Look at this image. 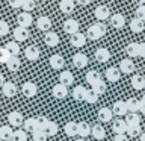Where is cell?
<instances>
[{
    "label": "cell",
    "mask_w": 145,
    "mask_h": 141,
    "mask_svg": "<svg viewBox=\"0 0 145 141\" xmlns=\"http://www.w3.org/2000/svg\"><path fill=\"white\" fill-rule=\"evenodd\" d=\"M131 86H133L135 90H142L145 88V77L142 74H135L131 77Z\"/></svg>",
    "instance_id": "cell-28"
},
{
    "label": "cell",
    "mask_w": 145,
    "mask_h": 141,
    "mask_svg": "<svg viewBox=\"0 0 145 141\" xmlns=\"http://www.w3.org/2000/svg\"><path fill=\"white\" fill-rule=\"evenodd\" d=\"M72 82H74V76H72V73L71 71H62L61 74H59V84L63 85V86H70L72 85Z\"/></svg>",
    "instance_id": "cell-16"
},
{
    "label": "cell",
    "mask_w": 145,
    "mask_h": 141,
    "mask_svg": "<svg viewBox=\"0 0 145 141\" xmlns=\"http://www.w3.org/2000/svg\"><path fill=\"white\" fill-rule=\"evenodd\" d=\"M139 141H145V132H142V134L139 135Z\"/></svg>",
    "instance_id": "cell-56"
},
{
    "label": "cell",
    "mask_w": 145,
    "mask_h": 141,
    "mask_svg": "<svg viewBox=\"0 0 145 141\" xmlns=\"http://www.w3.org/2000/svg\"><path fill=\"white\" fill-rule=\"evenodd\" d=\"M32 136H33V141H47V138H48L44 130H35L32 134Z\"/></svg>",
    "instance_id": "cell-44"
},
{
    "label": "cell",
    "mask_w": 145,
    "mask_h": 141,
    "mask_svg": "<svg viewBox=\"0 0 145 141\" xmlns=\"http://www.w3.org/2000/svg\"><path fill=\"white\" fill-rule=\"evenodd\" d=\"M36 91H38V88H36V85L33 82H24L21 85V93L24 97H35Z\"/></svg>",
    "instance_id": "cell-3"
},
{
    "label": "cell",
    "mask_w": 145,
    "mask_h": 141,
    "mask_svg": "<svg viewBox=\"0 0 145 141\" xmlns=\"http://www.w3.org/2000/svg\"><path fill=\"white\" fill-rule=\"evenodd\" d=\"M0 141H2V140H0Z\"/></svg>",
    "instance_id": "cell-61"
},
{
    "label": "cell",
    "mask_w": 145,
    "mask_h": 141,
    "mask_svg": "<svg viewBox=\"0 0 145 141\" xmlns=\"http://www.w3.org/2000/svg\"><path fill=\"white\" fill-rule=\"evenodd\" d=\"M17 23L20 27L27 29V27L32 26V23H33V17L30 15V12H20L17 15Z\"/></svg>",
    "instance_id": "cell-2"
},
{
    "label": "cell",
    "mask_w": 145,
    "mask_h": 141,
    "mask_svg": "<svg viewBox=\"0 0 145 141\" xmlns=\"http://www.w3.org/2000/svg\"><path fill=\"white\" fill-rule=\"evenodd\" d=\"M86 43V36L83 34H80V32H76V34H72L71 35V38H70V44L72 45V47H83Z\"/></svg>",
    "instance_id": "cell-5"
},
{
    "label": "cell",
    "mask_w": 145,
    "mask_h": 141,
    "mask_svg": "<svg viewBox=\"0 0 145 141\" xmlns=\"http://www.w3.org/2000/svg\"><path fill=\"white\" fill-rule=\"evenodd\" d=\"M139 56L145 58V43H139Z\"/></svg>",
    "instance_id": "cell-52"
},
{
    "label": "cell",
    "mask_w": 145,
    "mask_h": 141,
    "mask_svg": "<svg viewBox=\"0 0 145 141\" xmlns=\"http://www.w3.org/2000/svg\"><path fill=\"white\" fill-rule=\"evenodd\" d=\"M11 141H27V134L24 130H15V132H12Z\"/></svg>",
    "instance_id": "cell-42"
},
{
    "label": "cell",
    "mask_w": 145,
    "mask_h": 141,
    "mask_svg": "<svg viewBox=\"0 0 145 141\" xmlns=\"http://www.w3.org/2000/svg\"><path fill=\"white\" fill-rule=\"evenodd\" d=\"M125 134H127V136H139L140 134H142L140 125H127Z\"/></svg>",
    "instance_id": "cell-39"
},
{
    "label": "cell",
    "mask_w": 145,
    "mask_h": 141,
    "mask_svg": "<svg viewBox=\"0 0 145 141\" xmlns=\"http://www.w3.org/2000/svg\"><path fill=\"white\" fill-rule=\"evenodd\" d=\"M98 120L100 121H103V123H109L112 120V117H113V114H112V109H109V108H101L98 111Z\"/></svg>",
    "instance_id": "cell-25"
},
{
    "label": "cell",
    "mask_w": 145,
    "mask_h": 141,
    "mask_svg": "<svg viewBox=\"0 0 145 141\" xmlns=\"http://www.w3.org/2000/svg\"><path fill=\"white\" fill-rule=\"evenodd\" d=\"M91 135H92V138L95 140H103L104 136H106V130H104V127L101 125H95L91 127Z\"/></svg>",
    "instance_id": "cell-24"
},
{
    "label": "cell",
    "mask_w": 145,
    "mask_h": 141,
    "mask_svg": "<svg viewBox=\"0 0 145 141\" xmlns=\"http://www.w3.org/2000/svg\"><path fill=\"white\" fill-rule=\"evenodd\" d=\"M14 38H15L17 43H23V41H26L27 38H29V30L18 26V27L14 29Z\"/></svg>",
    "instance_id": "cell-17"
},
{
    "label": "cell",
    "mask_w": 145,
    "mask_h": 141,
    "mask_svg": "<svg viewBox=\"0 0 145 141\" xmlns=\"http://www.w3.org/2000/svg\"><path fill=\"white\" fill-rule=\"evenodd\" d=\"M95 59H97L98 62H107L109 59H110V52L104 47H100V49L95 50Z\"/></svg>",
    "instance_id": "cell-21"
},
{
    "label": "cell",
    "mask_w": 145,
    "mask_h": 141,
    "mask_svg": "<svg viewBox=\"0 0 145 141\" xmlns=\"http://www.w3.org/2000/svg\"><path fill=\"white\" fill-rule=\"evenodd\" d=\"M76 8V3L71 0H61V11L63 14H71Z\"/></svg>",
    "instance_id": "cell-38"
},
{
    "label": "cell",
    "mask_w": 145,
    "mask_h": 141,
    "mask_svg": "<svg viewBox=\"0 0 145 141\" xmlns=\"http://www.w3.org/2000/svg\"><path fill=\"white\" fill-rule=\"evenodd\" d=\"M139 6H142V8H145V0H139Z\"/></svg>",
    "instance_id": "cell-57"
},
{
    "label": "cell",
    "mask_w": 145,
    "mask_h": 141,
    "mask_svg": "<svg viewBox=\"0 0 145 141\" xmlns=\"http://www.w3.org/2000/svg\"><path fill=\"white\" fill-rule=\"evenodd\" d=\"M113 141H129V136L125 134L124 135H116V136H113Z\"/></svg>",
    "instance_id": "cell-53"
},
{
    "label": "cell",
    "mask_w": 145,
    "mask_h": 141,
    "mask_svg": "<svg viewBox=\"0 0 145 141\" xmlns=\"http://www.w3.org/2000/svg\"><path fill=\"white\" fill-rule=\"evenodd\" d=\"M71 2H74V0H71Z\"/></svg>",
    "instance_id": "cell-60"
},
{
    "label": "cell",
    "mask_w": 145,
    "mask_h": 141,
    "mask_svg": "<svg viewBox=\"0 0 145 141\" xmlns=\"http://www.w3.org/2000/svg\"><path fill=\"white\" fill-rule=\"evenodd\" d=\"M52 93H53V96L56 99H65L68 96V88H67V86H63V85H61V84H56L53 86Z\"/></svg>",
    "instance_id": "cell-20"
},
{
    "label": "cell",
    "mask_w": 145,
    "mask_h": 141,
    "mask_svg": "<svg viewBox=\"0 0 145 141\" xmlns=\"http://www.w3.org/2000/svg\"><path fill=\"white\" fill-rule=\"evenodd\" d=\"M57 130H59V127H57V125L54 121H52V120H48V123H47V126H45V134H47V136H54L57 134Z\"/></svg>",
    "instance_id": "cell-40"
},
{
    "label": "cell",
    "mask_w": 145,
    "mask_h": 141,
    "mask_svg": "<svg viewBox=\"0 0 145 141\" xmlns=\"http://www.w3.org/2000/svg\"><path fill=\"white\" fill-rule=\"evenodd\" d=\"M76 141H85L83 138H79V140H76Z\"/></svg>",
    "instance_id": "cell-58"
},
{
    "label": "cell",
    "mask_w": 145,
    "mask_h": 141,
    "mask_svg": "<svg viewBox=\"0 0 145 141\" xmlns=\"http://www.w3.org/2000/svg\"><path fill=\"white\" fill-rule=\"evenodd\" d=\"M8 121H9V125H12L14 127H20V126H23L24 118H23L21 112L12 111V112H9V115H8Z\"/></svg>",
    "instance_id": "cell-4"
},
{
    "label": "cell",
    "mask_w": 145,
    "mask_h": 141,
    "mask_svg": "<svg viewBox=\"0 0 145 141\" xmlns=\"http://www.w3.org/2000/svg\"><path fill=\"white\" fill-rule=\"evenodd\" d=\"M110 24L115 29H122L125 24V17L122 14H113V15H110Z\"/></svg>",
    "instance_id": "cell-14"
},
{
    "label": "cell",
    "mask_w": 145,
    "mask_h": 141,
    "mask_svg": "<svg viewBox=\"0 0 145 141\" xmlns=\"http://www.w3.org/2000/svg\"><path fill=\"white\" fill-rule=\"evenodd\" d=\"M77 135L83 136V140H85V136H89L91 135V126H89V123H86V121L77 123Z\"/></svg>",
    "instance_id": "cell-22"
},
{
    "label": "cell",
    "mask_w": 145,
    "mask_h": 141,
    "mask_svg": "<svg viewBox=\"0 0 145 141\" xmlns=\"http://www.w3.org/2000/svg\"><path fill=\"white\" fill-rule=\"evenodd\" d=\"M144 27H145L144 21H140L139 18H133V20L130 21V29H131V32H135V34H140V32L144 30Z\"/></svg>",
    "instance_id": "cell-37"
},
{
    "label": "cell",
    "mask_w": 145,
    "mask_h": 141,
    "mask_svg": "<svg viewBox=\"0 0 145 141\" xmlns=\"http://www.w3.org/2000/svg\"><path fill=\"white\" fill-rule=\"evenodd\" d=\"M39 49L36 47V45H29V47H26L24 50V56L29 59V61H36V59H39Z\"/></svg>",
    "instance_id": "cell-18"
},
{
    "label": "cell",
    "mask_w": 145,
    "mask_h": 141,
    "mask_svg": "<svg viewBox=\"0 0 145 141\" xmlns=\"http://www.w3.org/2000/svg\"><path fill=\"white\" fill-rule=\"evenodd\" d=\"M63 30L70 35L79 32V21L74 20V18H68V20H65V23H63Z\"/></svg>",
    "instance_id": "cell-6"
},
{
    "label": "cell",
    "mask_w": 145,
    "mask_h": 141,
    "mask_svg": "<svg viewBox=\"0 0 145 141\" xmlns=\"http://www.w3.org/2000/svg\"><path fill=\"white\" fill-rule=\"evenodd\" d=\"M9 34V24L5 20H0V36H5Z\"/></svg>",
    "instance_id": "cell-48"
},
{
    "label": "cell",
    "mask_w": 145,
    "mask_h": 141,
    "mask_svg": "<svg viewBox=\"0 0 145 141\" xmlns=\"http://www.w3.org/2000/svg\"><path fill=\"white\" fill-rule=\"evenodd\" d=\"M3 84H5V76L2 74V73H0V88L3 86Z\"/></svg>",
    "instance_id": "cell-55"
},
{
    "label": "cell",
    "mask_w": 145,
    "mask_h": 141,
    "mask_svg": "<svg viewBox=\"0 0 145 141\" xmlns=\"http://www.w3.org/2000/svg\"><path fill=\"white\" fill-rule=\"evenodd\" d=\"M98 80H101V74L97 71V70H91L86 73V82H88L89 85H94L95 82H98Z\"/></svg>",
    "instance_id": "cell-36"
},
{
    "label": "cell",
    "mask_w": 145,
    "mask_h": 141,
    "mask_svg": "<svg viewBox=\"0 0 145 141\" xmlns=\"http://www.w3.org/2000/svg\"><path fill=\"white\" fill-rule=\"evenodd\" d=\"M6 67H8L9 71H18V70H20V67H21L20 58H18V56H11L8 59V62H6Z\"/></svg>",
    "instance_id": "cell-26"
},
{
    "label": "cell",
    "mask_w": 145,
    "mask_h": 141,
    "mask_svg": "<svg viewBox=\"0 0 145 141\" xmlns=\"http://www.w3.org/2000/svg\"><path fill=\"white\" fill-rule=\"evenodd\" d=\"M94 15L98 18V20H107L109 15H110V11H109V8L106 6V5H100V6L95 8V11H94Z\"/></svg>",
    "instance_id": "cell-11"
},
{
    "label": "cell",
    "mask_w": 145,
    "mask_h": 141,
    "mask_svg": "<svg viewBox=\"0 0 145 141\" xmlns=\"http://www.w3.org/2000/svg\"><path fill=\"white\" fill-rule=\"evenodd\" d=\"M139 112H145V94L139 100Z\"/></svg>",
    "instance_id": "cell-51"
},
{
    "label": "cell",
    "mask_w": 145,
    "mask_h": 141,
    "mask_svg": "<svg viewBox=\"0 0 145 141\" xmlns=\"http://www.w3.org/2000/svg\"><path fill=\"white\" fill-rule=\"evenodd\" d=\"M11 58V55L5 47H0V64H6L8 59Z\"/></svg>",
    "instance_id": "cell-47"
},
{
    "label": "cell",
    "mask_w": 145,
    "mask_h": 141,
    "mask_svg": "<svg viewBox=\"0 0 145 141\" xmlns=\"http://www.w3.org/2000/svg\"><path fill=\"white\" fill-rule=\"evenodd\" d=\"M52 2H57V0H52Z\"/></svg>",
    "instance_id": "cell-59"
},
{
    "label": "cell",
    "mask_w": 145,
    "mask_h": 141,
    "mask_svg": "<svg viewBox=\"0 0 145 141\" xmlns=\"http://www.w3.org/2000/svg\"><path fill=\"white\" fill-rule=\"evenodd\" d=\"M44 43L48 45V47H56V45L59 44V36L56 32H52L48 30L47 34L44 35Z\"/></svg>",
    "instance_id": "cell-12"
},
{
    "label": "cell",
    "mask_w": 145,
    "mask_h": 141,
    "mask_svg": "<svg viewBox=\"0 0 145 141\" xmlns=\"http://www.w3.org/2000/svg\"><path fill=\"white\" fill-rule=\"evenodd\" d=\"M125 53L129 58H138L139 56V43H130L125 47Z\"/></svg>",
    "instance_id": "cell-30"
},
{
    "label": "cell",
    "mask_w": 145,
    "mask_h": 141,
    "mask_svg": "<svg viewBox=\"0 0 145 141\" xmlns=\"http://www.w3.org/2000/svg\"><path fill=\"white\" fill-rule=\"evenodd\" d=\"M24 132L27 134V132H30V134H33L35 130H38V127H36V118H33V117H30V118H26L24 121Z\"/></svg>",
    "instance_id": "cell-31"
},
{
    "label": "cell",
    "mask_w": 145,
    "mask_h": 141,
    "mask_svg": "<svg viewBox=\"0 0 145 141\" xmlns=\"http://www.w3.org/2000/svg\"><path fill=\"white\" fill-rule=\"evenodd\" d=\"M36 26H38V29L39 30H44V32H48L50 30V27H52V20H50L48 17H39L38 20H36Z\"/></svg>",
    "instance_id": "cell-23"
},
{
    "label": "cell",
    "mask_w": 145,
    "mask_h": 141,
    "mask_svg": "<svg viewBox=\"0 0 145 141\" xmlns=\"http://www.w3.org/2000/svg\"><path fill=\"white\" fill-rule=\"evenodd\" d=\"M5 49L9 52L11 56H18V55H20V45H18L17 41H9V43L5 45Z\"/></svg>",
    "instance_id": "cell-34"
},
{
    "label": "cell",
    "mask_w": 145,
    "mask_h": 141,
    "mask_svg": "<svg viewBox=\"0 0 145 141\" xmlns=\"http://www.w3.org/2000/svg\"><path fill=\"white\" fill-rule=\"evenodd\" d=\"M63 132H65L67 136H77V123L76 121H68L65 126H63Z\"/></svg>",
    "instance_id": "cell-29"
},
{
    "label": "cell",
    "mask_w": 145,
    "mask_h": 141,
    "mask_svg": "<svg viewBox=\"0 0 145 141\" xmlns=\"http://www.w3.org/2000/svg\"><path fill=\"white\" fill-rule=\"evenodd\" d=\"M0 140L2 141H11L12 140V127L11 126L0 127Z\"/></svg>",
    "instance_id": "cell-35"
},
{
    "label": "cell",
    "mask_w": 145,
    "mask_h": 141,
    "mask_svg": "<svg viewBox=\"0 0 145 141\" xmlns=\"http://www.w3.org/2000/svg\"><path fill=\"white\" fill-rule=\"evenodd\" d=\"M50 65H52L53 70H61L65 65V59H63L61 55H52L50 56Z\"/></svg>",
    "instance_id": "cell-19"
},
{
    "label": "cell",
    "mask_w": 145,
    "mask_h": 141,
    "mask_svg": "<svg viewBox=\"0 0 145 141\" xmlns=\"http://www.w3.org/2000/svg\"><path fill=\"white\" fill-rule=\"evenodd\" d=\"M72 64H74V67H77V68H85L88 65V56H86L85 53H76L74 56H72Z\"/></svg>",
    "instance_id": "cell-15"
},
{
    "label": "cell",
    "mask_w": 145,
    "mask_h": 141,
    "mask_svg": "<svg viewBox=\"0 0 145 141\" xmlns=\"http://www.w3.org/2000/svg\"><path fill=\"white\" fill-rule=\"evenodd\" d=\"M136 18H139L140 21H145V8L138 6V9H136Z\"/></svg>",
    "instance_id": "cell-49"
},
{
    "label": "cell",
    "mask_w": 145,
    "mask_h": 141,
    "mask_svg": "<svg viewBox=\"0 0 145 141\" xmlns=\"http://www.w3.org/2000/svg\"><path fill=\"white\" fill-rule=\"evenodd\" d=\"M125 106H127V112L138 114L139 112V100L138 99H129V100H125Z\"/></svg>",
    "instance_id": "cell-32"
},
{
    "label": "cell",
    "mask_w": 145,
    "mask_h": 141,
    "mask_svg": "<svg viewBox=\"0 0 145 141\" xmlns=\"http://www.w3.org/2000/svg\"><path fill=\"white\" fill-rule=\"evenodd\" d=\"M8 3H9V6H12V8H21L23 0H8Z\"/></svg>",
    "instance_id": "cell-50"
},
{
    "label": "cell",
    "mask_w": 145,
    "mask_h": 141,
    "mask_svg": "<svg viewBox=\"0 0 145 141\" xmlns=\"http://www.w3.org/2000/svg\"><path fill=\"white\" fill-rule=\"evenodd\" d=\"M125 129H127V123L121 118H116L113 120L112 123V130L115 132V135H124L125 134Z\"/></svg>",
    "instance_id": "cell-7"
},
{
    "label": "cell",
    "mask_w": 145,
    "mask_h": 141,
    "mask_svg": "<svg viewBox=\"0 0 145 141\" xmlns=\"http://www.w3.org/2000/svg\"><path fill=\"white\" fill-rule=\"evenodd\" d=\"M91 86H92V90H91V91H92V93H95V94L98 96V97H100L101 94L106 93V82H104L103 79L98 80V82H95V84L91 85Z\"/></svg>",
    "instance_id": "cell-33"
},
{
    "label": "cell",
    "mask_w": 145,
    "mask_h": 141,
    "mask_svg": "<svg viewBox=\"0 0 145 141\" xmlns=\"http://www.w3.org/2000/svg\"><path fill=\"white\" fill-rule=\"evenodd\" d=\"M86 90L83 85H77L74 90H72V97H74L77 102H83L85 100V96H86Z\"/></svg>",
    "instance_id": "cell-27"
},
{
    "label": "cell",
    "mask_w": 145,
    "mask_h": 141,
    "mask_svg": "<svg viewBox=\"0 0 145 141\" xmlns=\"http://www.w3.org/2000/svg\"><path fill=\"white\" fill-rule=\"evenodd\" d=\"M104 76L109 82H118L121 77V71L118 70L116 67H109L106 71H104Z\"/></svg>",
    "instance_id": "cell-9"
},
{
    "label": "cell",
    "mask_w": 145,
    "mask_h": 141,
    "mask_svg": "<svg viewBox=\"0 0 145 141\" xmlns=\"http://www.w3.org/2000/svg\"><path fill=\"white\" fill-rule=\"evenodd\" d=\"M98 100V96L95 94V93H92L91 90H88L86 91V96H85V102H88V103H95Z\"/></svg>",
    "instance_id": "cell-46"
},
{
    "label": "cell",
    "mask_w": 145,
    "mask_h": 141,
    "mask_svg": "<svg viewBox=\"0 0 145 141\" xmlns=\"http://www.w3.org/2000/svg\"><path fill=\"white\" fill-rule=\"evenodd\" d=\"M2 93L5 97H14L17 94V85L14 82H5L2 86Z\"/></svg>",
    "instance_id": "cell-10"
},
{
    "label": "cell",
    "mask_w": 145,
    "mask_h": 141,
    "mask_svg": "<svg viewBox=\"0 0 145 141\" xmlns=\"http://www.w3.org/2000/svg\"><path fill=\"white\" fill-rule=\"evenodd\" d=\"M135 64L133 61H131L130 58H127V59H122V61L120 62V68L118 70H121L122 73H125V74H130V73H133L135 71Z\"/></svg>",
    "instance_id": "cell-13"
},
{
    "label": "cell",
    "mask_w": 145,
    "mask_h": 141,
    "mask_svg": "<svg viewBox=\"0 0 145 141\" xmlns=\"http://www.w3.org/2000/svg\"><path fill=\"white\" fill-rule=\"evenodd\" d=\"M35 6H36L35 0H23V3H21V8L24 9L23 12H30V11H33Z\"/></svg>",
    "instance_id": "cell-43"
},
{
    "label": "cell",
    "mask_w": 145,
    "mask_h": 141,
    "mask_svg": "<svg viewBox=\"0 0 145 141\" xmlns=\"http://www.w3.org/2000/svg\"><path fill=\"white\" fill-rule=\"evenodd\" d=\"M47 123H48V118H45V117H36V127H38V130H45Z\"/></svg>",
    "instance_id": "cell-45"
},
{
    "label": "cell",
    "mask_w": 145,
    "mask_h": 141,
    "mask_svg": "<svg viewBox=\"0 0 145 141\" xmlns=\"http://www.w3.org/2000/svg\"><path fill=\"white\" fill-rule=\"evenodd\" d=\"M92 0H74V3H79V5H82V6H86V5H89Z\"/></svg>",
    "instance_id": "cell-54"
},
{
    "label": "cell",
    "mask_w": 145,
    "mask_h": 141,
    "mask_svg": "<svg viewBox=\"0 0 145 141\" xmlns=\"http://www.w3.org/2000/svg\"><path fill=\"white\" fill-rule=\"evenodd\" d=\"M127 125H140V115L139 114H131L129 112L125 115V120H124Z\"/></svg>",
    "instance_id": "cell-41"
},
{
    "label": "cell",
    "mask_w": 145,
    "mask_h": 141,
    "mask_svg": "<svg viewBox=\"0 0 145 141\" xmlns=\"http://www.w3.org/2000/svg\"><path fill=\"white\" fill-rule=\"evenodd\" d=\"M104 34H106V26H104V23L100 21V23H95V24L89 26L88 32H86V38L95 41V40H100Z\"/></svg>",
    "instance_id": "cell-1"
},
{
    "label": "cell",
    "mask_w": 145,
    "mask_h": 141,
    "mask_svg": "<svg viewBox=\"0 0 145 141\" xmlns=\"http://www.w3.org/2000/svg\"><path fill=\"white\" fill-rule=\"evenodd\" d=\"M112 114H115L118 117H122V115H127V106H125V102H122V100H118V102L113 103L112 106Z\"/></svg>",
    "instance_id": "cell-8"
}]
</instances>
